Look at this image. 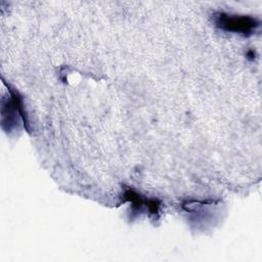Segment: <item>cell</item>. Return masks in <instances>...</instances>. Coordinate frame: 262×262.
<instances>
[{"mask_svg": "<svg viewBox=\"0 0 262 262\" xmlns=\"http://www.w3.org/2000/svg\"><path fill=\"white\" fill-rule=\"evenodd\" d=\"M217 24L224 30L234 31V32H249L255 27L254 19L249 17H241V16H232L227 14H219Z\"/></svg>", "mask_w": 262, "mask_h": 262, "instance_id": "1", "label": "cell"}]
</instances>
